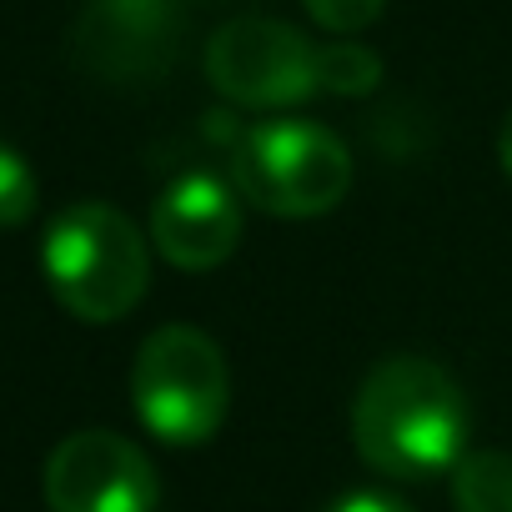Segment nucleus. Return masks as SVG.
<instances>
[{
    "label": "nucleus",
    "instance_id": "nucleus-9",
    "mask_svg": "<svg viewBox=\"0 0 512 512\" xmlns=\"http://www.w3.org/2000/svg\"><path fill=\"white\" fill-rule=\"evenodd\" d=\"M452 507L457 512H512V452L482 447L452 467Z\"/></svg>",
    "mask_w": 512,
    "mask_h": 512
},
{
    "label": "nucleus",
    "instance_id": "nucleus-4",
    "mask_svg": "<svg viewBox=\"0 0 512 512\" xmlns=\"http://www.w3.org/2000/svg\"><path fill=\"white\" fill-rule=\"evenodd\" d=\"M131 407L166 447H201L231 412L226 352L196 327H156L131 367Z\"/></svg>",
    "mask_w": 512,
    "mask_h": 512
},
{
    "label": "nucleus",
    "instance_id": "nucleus-3",
    "mask_svg": "<svg viewBox=\"0 0 512 512\" xmlns=\"http://www.w3.org/2000/svg\"><path fill=\"white\" fill-rule=\"evenodd\" d=\"M231 181L236 196H246L256 211L282 221H307L347 201L352 151L337 131L317 121H262L241 131L231 151Z\"/></svg>",
    "mask_w": 512,
    "mask_h": 512
},
{
    "label": "nucleus",
    "instance_id": "nucleus-1",
    "mask_svg": "<svg viewBox=\"0 0 512 512\" xmlns=\"http://www.w3.org/2000/svg\"><path fill=\"white\" fill-rule=\"evenodd\" d=\"M472 407L432 357H382L352 397V442L362 462L397 482H427L467 457Z\"/></svg>",
    "mask_w": 512,
    "mask_h": 512
},
{
    "label": "nucleus",
    "instance_id": "nucleus-14",
    "mask_svg": "<svg viewBox=\"0 0 512 512\" xmlns=\"http://www.w3.org/2000/svg\"><path fill=\"white\" fill-rule=\"evenodd\" d=\"M497 161H502V171H507V181H512V111H507V121H502V131H497Z\"/></svg>",
    "mask_w": 512,
    "mask_h": 512
},
{
    "label": "nucleus",
    "instance_id": "nucleus-5",
    "mask_svg": "<svg viewBox=\"0 0 512 512\" xmlns=\"http://www.w3.org/2000/svg\"><path fill=\"white\" fill-rule=\"evenodd\" d=\"M206 81L251 111L302 106L317 96V46L282 21L241 16L206 41Z\"/></svg>",
    "mask_w": 512,
    "mask_h": 512
},
{
    "label": "nucleus",
    "instance_id": "nucleus-8",
    "mask_svg": "<svg viewBox=\"0 0 512 512\" xmlns=\"http://www.w3.org/2000/svg\"><path fill=\"white\" fill-rule=\"evenodd\" d=\"M151 241L181 272H216L241 241V201L211 171L176 176L151 206Z\"/></svg>",
    "mask_w": 512,
    "mask_h": 512
},
{
    "label": "nucleus",
    "instance_id": "nucleus-7",
    "mask_svg": "<svg viewBox=\"0 0 512 512\" xmlns=\"http://www.w3.org/2000/svg\"><path fill=\"white\" fill-rule=\"evenodd\" d=\"M181 26V0H86L71 26V56L101 81L141 86L171 71Z\"/></svg>",
    "mask_w": 512,
    "mask_h": 512
},
{
    "label": "nucleus",
    "instance_id": "nucleus-12",
    "mask_svg": "<svg viewBox=\"0 0 512 512\" xmlns=\"http://www.w3.org/2000/svg\"><path fill=\"white\" fill-rule=\"evenodd\" d=\"M302 6H307V16H312L322 31L352 36V31H362V26H372V21L382 16L387 0H302Z\"/></svg>",
    "mask_w": 512,
    "mask_h": 512
},
{
    "label": "nucleus",
    "instance_id": "nucleus-11",
    "mask_svg": "<svg viewBox=\"0 0 512 512\" xmlns=\"http://www.w3.org/2000/svg\"><path fill=\"white\" fill-rule=\"evenodd\" d=\"M36 201H41V186H36L31 161L16 146L0 141V231H6V226H26Z\"/></svg>",
    "mask_w": 512,
    "mask_h": 512
},
{
    "label": "nucleus",
    "instance_id": "nucleus-6",
    "mask_svg": "<svg viewBox=\"0 0 512 512\" xmlns=\"http://www.w3.org/2000/svg\"><path fill=\"white\" fill-rule=\"evenodd\" d=\"M46 507L51 512H156L161 482L151 457L106 427H86L56 442L46 457Z\"/></svg>",
    "mask_w": 512,
    "mask_h": 512
},
{
    "label": "nucleus",
    "instance_id": "nucleus-13",
    "mask_svg": "<svg viewBox=\"0 0 512 512\" xmlns=\"http://www.w3.org/2000/svg\"><path fill=\"white\" fill-rule=\"evenodd\" d=\"M327 512H412L397 492H382V487H362V492H347L337 497Z\"/></svg>",
    "mask_w": 512,
    "mask_h": 512
},
{
    "label": "nucleus",
    "instance_id": "nucleus-10",
    "mask_svg": "<svg viewBox=\"0 0 512 512\" xmlns=\"http://www.w3.org/2000/svg\"><path fill=\"white\" fill-rule=\"evenodd\" d=\"M382 81V56L357 41L317 46V91L327 96H367Z\"/></svg>",
    "mask_w": 512,
    "mask_h": 512
},
{
    "label": "nucleus",
    "instance_id": "nucleus-2",
    "mask_svg": "<svg viewBox=\"0 0 512 512\" xmlns=\"http://www.w3.org/2000/svg\"><path fill=\"white\" fill-rule=\"evenodd\" d=\"M41 272L51 297L76 322L111 327L131 317L151 287V246L126 211L106 201H76L46 226Z\"/></svg>",
    "mask_w": 512,
    "mask_h": 512
}]
</instances>
